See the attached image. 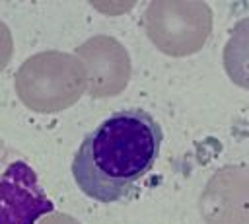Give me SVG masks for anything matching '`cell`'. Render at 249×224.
Returning <instances> with one entry per match:
<instances>
[{
  "instance_id": "3957f363",
  "label": "cell",
  "mask_w": 249,
  "mask_h": 224,
  "mask_svg": "<svg viewBox=\"0 0 249 224\" xmlns=\"http://www.w3.org/2000/svg\"><path fill=\"white\" fill-rule=\"evenodd\" d=\"M210 12L200 2L156 0L144 12V29L150 41L165 55L196 53L210 31Z\"/></svg>"
},
{
  "instance_id": "277c9868",
  "label": "cell",
  "mask_w": 249,
  "mask_h": 224,
  "mask_svg": "<svg viewBox=\"0 0 249 224\" xmlns=\"http://www.w3.org/2000/svg\"><path fill=\"white\" fill-rule=\"evenodd\" d=\"M76 58L88 76V95L95 99L119 95L130 82V55L111 35H93L76 49Z\"/></svg>"
},
{
  "instance_id": "6da1fadb",
  "label": "cell",
  "mask_w": 249,
  "mask_h": 224,
  "mask_svg": "<svg viewBox=\"0 0 249 224\" xmlns=\"http://www.w3.org/2000/svg\"><path fill=\"white\" fill-rule=\"evenodd\" d=\"M161 140V127L146 109L115 111L84 136L72 162L74 181L97 203L126 199L154 168Z\"/></svg>"
},
{
  "instance_id": "8992f818",
  "label": "cell",
  "mask_w": 249,
  "mask_h": 224,
  "mask_svg": "<svg viewBox=\"0 0 249 224\" xmlns=\"http://www.w3.org/2000/svg\"><path fill=\"white\" fill-rule=\"evenodd\" d=\"M14 55V37L10 27L0 19V74L8 68Z\"/></svg>"
},
{
  "instance_id": "52a82bcc",
  "label": "cell",
  "mask_w": 249,
  "mask_h": 224,
  "mask_svg": "<svg viewBox=\"0 0 249 224\" xmlns=\"http://www.w3.org/2000/svg\"><path fill=\"white\" fill-rule=\"evenodd\" d=\"M37 224H82V222H78L74 216H70V214H64V212H45L39 220H37Z\"/></svg>"
},
{
  "instance_id": "7a4b0ae2",
  "label": "cell",
  "mask_w": 249,
  "mask_h": 224,
  "mask_svg": "<svg viewBox=\"0 0 249 224\" xmlns=\"http://www.w3.org/2000/svg\"><path fill=\"white\" fill-rule=\"evenodd\" d=\"M19 101L35 113H58L72 107L88 88L84 64L76 55L41 51L27 56L16 72Z\"/></svg>"
},
{
  "instance_id": "5b68a950",
  "label": "cell",
  "mask_w": 249,
  "mask_h": 224,
  "mask_svg": "<svg viewBox=\"0 0 249 224\" xmlns=\"http://www.w3.org/2000/svg\"><path fill=\"white\" fill-rule=\"evenodd\" d=\"M222 60L230 80L249 90V16L233 25L230 39L224 45Z\"/></svg>"
}]
</instances>
